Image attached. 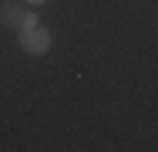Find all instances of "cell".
<instances>
[{
	"instance_id": "277c9868",
	"label": "cell",
	"mask_w": 158,
	"mask_h": 152,
	"mask_svg": "<svg viewBox=\"0 0 158 152\" xmlns=\"http://www.w3.org/2000/svg\"><path fill=\"white\" fill-rule=\"evenodd\" d=\"M27 3H44V0H27Z\"/></svg>"
},
{
	"instance_id": "6da1fadb",
	"label": "cell",
	"mask_w": 158,
	"mask_h": 152,
	"mask_svg": "<svg viewBox=\"0 0 158 152\" xmlns=\"http://www.w3.org/2000/svg\"><path fill=\"white\" fill-rule=\"evenodd\" d=\"M20 47H24L27 54H44V51L51 47V34L40 27V24H37V27H24L20 30Z\"/></svg>"
},
{
	"instance_id": "3957f363",
	"label": "cell",
	"mask_w": 158,
	"mask_h": 152,
	"mask_svg": "<svg viewBox=\"0 0 158 152\" xmlns=\"http://www.w3.org/2000/svg\"><path fill=\"white\" fill-rule=\"evenodd\" d=\"M24 27H37V14H27V17H24V24H20V30Z\"/></svg>"
},
{
	"instance_id": "7a4b0ae2",
	"label": "cell",
	"mask_w": 158,
	"mask_h": 152,
	"mask_svg": "<svg viewBox=\"0 0 158 152\" xmlns=\"http://www.w3.org/2000/svg\"><path fill=\"white\" fill-rule=\"evenodd\" d=\"M27 17V10H20L17 3H3L0 7V24H10V27H20Z\"/></svg>"
}]
</instances>
